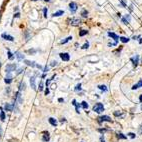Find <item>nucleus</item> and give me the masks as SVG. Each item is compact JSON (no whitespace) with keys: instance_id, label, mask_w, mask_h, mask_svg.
<instances>
[{"instance_id":"4468645a","label":"nucleus","mask_w":142,"mask_h":142,"mask_svg":"<svg viewBox=\"0 0 142 142\" xmlns=\"http://www.w3.org/2000/svg\"><path fill=\"white\" fill-rule=\"evenodd\" d=\"M24 63L28 65V66H31V67H35L36 66V63L34 61H29V60H24Z\"/></svg>"},{"instance_id":"4be33fe9","label":"nucleus","mask_w":142,"mask_h":142,"mask_svg":"<svg viewBox=\"0 0 142 142\" xmlns=\"http://www.w3.org/2000/svg\"><path fill=\"white\" fill-rule=\"evenodd\" d=\"M119 39H120L121 42H123V43H127L129 41V38H126V37H120Z\"/></svg>"},{"instance_id":"cd10ccee","label":"nucleus","mask_w":142,"mask_h":142,"mask_svg":"<svg viewBox=\"0 0 142 142\" xmlns=\"http://www.w3.org/2000/svg\"><path fill=\"white\" fill-rule=\"evenodd\" d=\"M87 33H88V31H87V30H81V31H80V33H79V35H80V36H84V35H86V34H87Z\"/></svg>"},{"instance_id":"a18cd8bd","label":"nucleus","mask_w":142,"mask_h":142,"mask_svg":"<svg viewBox=\"0 0 142 142\" xmlns=\"http://www.w3.org/2000/svg\"><path fill=\"white\" fill-rule=\"evenodd\" d=\"M45 94H46V95L49 94V89H48V88H46V90H45Z\"/></svg>"},{"instance_id":"58836bf2","label":"nucleus","mask_w":142,"mask_h":142,"mask_svg":"<svg viewBox=\"0 0 142 142\" xmlns=\"http://www.w3.org/2000/svg\"><path fill=\"white\" fill-rule=\"evenodd\" d=\"M120 114H121V113H120V112H118V111H116V112H114V115H115V116H119Z\"/></svg>"},{"instance_id":"e433bc0d","label":"nucleus","mask_w":142,"mask_h":142,"mask_svg":"<svg viewBox=\"0 0 142 142\" xmlns=\"http://www.w3.org/2000/svg\"><path fill=\"white\" fill-rule=\"evenodd\" d=\"M50 65H51V66H56L57 65V61H52Z\"/></svg>"},{"instance_id":"ea45409f","label":"nucleus","mask_w":142,"mask_h":142,"mask_svg":"<svg viewBox=\"0 0 142 142\" xmlns=\"http://www.w3.org/2000/svg\"><path fill=\"white\" fill-rule=\"evenodd\" d=\"M36 50H28V53H35Z\"/></svg>"},{"instance_id":"09e8293b","label":"nucleus","mask_w":142,"mask_h":142,"mask_svg":"<svg viewBox=\"0 0 142 142\" xmlns=\"http://www.w3.org/2000/svg\"><path fill=\"white\" fill-rule=\"evenodd\" d=\"M48 71V67H47V66H46V67L44 68V70H43V72H47Z\"/></svg>"},{"instance_id":"6e6552de","label":"nucleus","mask_w":142,"mask_h":142,"mask_svg":"<svg viewBox=\"0 0 142 142\" xmlns=\"http://www.w3.org/2000/svg\"><path fill=\"white\" fill-rule=\"evenodd\" d=\"M131 61L133 62V65H134L135 67H136L137 64H138V61H139V56H138V55H135L134 57H132V58H131Z\"/></svg>"},{"instance_id":"3c124183","label":"nucleus","mask_w":142,"mask_h":142,"mask_svg":"<svg viewBox=\"0 0 142 142\" xmlns=\"http://www.w3.org/2000/svg\"><path fill=\"white\" fill-rule=\"evenodd\" d=\"M100 142H105V141H104V138H103V137H101V138H100Z\"/></svg>"},{"instance_id":"0eeeda50","label":"nucleus","mask_w":142,"mask_h":142,"mask_svg":"<svg viewBox=\"0 0 142 142\" xmlns=\"http://www.w3.org/2000/svg\"><path fill=\"white\" fill-rule=\"evenodd\" d=\"M108 35H109L110 37H112L114 40H115V44L117 45V42H118V39H119V37L115 34V33H113V32H108Z\"/></svg>"},{"instance_id":"c85d7f7f","label":"nucleus","mask_w":142,"mask_h":142,"mask_svg":"<svg viewBox=\"0 0 142 142\" xmlns=\"http://www.w3.org/2000/svg\"><path fill=\"white\" fill-rule=\"evenodd\" d=\"M8 58H9L10 60H12L13 58H14V56H13V54L11 53V51H10V50H8Z\"/></svg>"},{"instance_id":"37998d69","label":"nucleus","mask_w":142,"mask_h":142,"mask_svg":"<svg viewBox=\"0 0 142 142\" xmlns=\"http://www.w3.org/2000/svg\"><path fill=\"white\" fill-rule=\"evenodd\" d=\"M14 17H17V18L20 17V13H16V14L14 15Z\"/></svg>"},{"instance_id":"a19ab883","label":"nucleus","mask_w":142,"mask_h":142,"mask_svg":"<svg viewBox=\"0 0 142 142\" xmlns=\"http://www.w3.org/2000/svg\"><path fill=\"white\" fill-rule=\"evenodd\" d=\"M125 18H126L128 21H130V19H131V18H130V15H126V16H125Z\"/></svg>"},{"instance_id":"dca6fc26","label":"nucleus","mask_w":142,"mask_h":142,"mask_svg":"<svg viewBox=\"0 0 142 142\" xmlns=\"http://www.w3.org/2000/svg\"><path fill=\"white\" fill-rule=\"evenodd\" d=\"M48 121H49V123H50V124H51V125H52V126H55V127L57 126V121H56V120H55L54 118H52V117H50V118L48 119Z\"/></svg>"},{"instance_id":"f704fd0d","label":"nucleus","mask_w":142,"mask_h":142,"mask_svg":"<svg viewBox=\"0 0 142 142\" xmlns=\"http://www.w3.org/2000/svg\"><path fill=\"white\" fill-rule=\"evenodd\" d=\"M39 90H43V83L42 82H40V84H39Z\"/></svg>"},{"instance_id":"6e6d98bb","label":"nucleus","mask_w":142,"mask_h":142,"mask_svg":"<svg viewBox=\"0 0 142 142\" xmlns=\"http://www.w3.org/2000/svg\"><path fill=\"white\" fill-rule=\"evenodd\" d=\"M1 110H2V108H1V107H0V112H1Z\"/></svg>"},{"instance_id":"bb28decb","label":"nucleus","mask_w":142,"mask_h":142,"mask_svg":"<svg viewBox=\"0 0 142 142\" xmlns=\"http://www.w3.org/2000/svg\"><path fill=\"white\" fill-rule=\"evenodd\" d=\"M81 15L83 16V17H87V16H88V12H87L85 9H83L82 12H81Z\"/></svg>"},{"instance_id":"1a4fd4ad","label":"nucleus","mask_w":142,"mask_h":142,"mask_svg":"<svg viewBox=\"0 0 142 142\" xmlns=\"http://www.w3.org/2000/svg\"><path fill=\"white\" fill-rule=\"evenodd\" d=\"M2 38H4L5 40H8V41H13L14 40L13 36L8 35V34H6V33H3V34H2Z\"/></svg>"},{"instance_id":"c9c22d12","label":"nucleus","mask_w":142,"mask_h":142,"mask_svg":"<svg viewBox=\"0 0 142 142\" xmlns=\"http://www.w3.org/2000/svg\"><path fill=\"white\" fill-rule=\"evenodd\" d=\"M43 12H44V17H47V8H44Z\"/></svg>"},{"instance_id":"4d7b16f0","label":"nucleus","mask_w":142,"mask_h":142,"mask_svg":"<svg viewBox=\"0 0 142 142\" xmlns=\"http://www.w3.org/2000/svg\"><path fill=\"white\" fill-rule=\"evenodd\" d=\"M31 1H37V0H31Z\"/></svg>"},{"instance_id":"bf43d9fd","label":"nucleus","mask_w":142,"mask_h":142,"mask_svg":"<svg viewBox=\"0 0 142 142\" xmlns=\"http://www.w3.org/2000/svg\"><path fill=\"white\" fill-rule=\"evenodd\" d=\"M141 109H142V104H141Z\"/></svg>"},{"instance_id":"79ce46f5","label":"nucleus","mask_w":142,"mask_h":142,"mask_svg":"<svg viewBox=\"0 0 142 142\" xmlns=\"http://www.w3.org/2000/svg\"><path fill=\"white\" fill-rule=\"evenodd\" d=\"M98 131H99V132H101V133H104V132L106 131V129H99Z\"/></svg>"},{"instance_id":"7ed1b4c3","label":"nucleus","mask_w":142,"mask_h":142,"mask_svg":"<svg viewBox=\"0 0 142 142\" xmlns=\"http://www.w3.org/2000/svg\"><path fill=\"white\" fill-rule=\"evenodd\" d=\"M16 68V64H7L5 67V71L6 73H11L12 71H14Z\"/></svg>"},{"instance_id":"864d4df0","label":"nucleus","mask_w":142,"mask_h":142,"mask_svg":"<svg viewBox=\"0 0 142 142\" xmlns=\"http://www.w3.org/2000/svg\"><path fill=\"white\" fill-rule=\"evenodd\" d=\"M139 100H140V102H142V95H140V97H139Z\"/></svg>"},{"instance_id":"72a5a7b5","label":"nucleus","mask_w":142,"mask_h":142,"mask_svg":"<svg viewBox=\"0 0 142 142\" xmlns=\"http://www.w3.org/2000/svg\"><path fill=\"white\" fill-rule=\"evenodd\" d=\"M120 3H121V5H122L123 7H126V3H125L124 0H120Z\"/></svg>"},{"instance_id":"6ab92c4d","label":"nucleus","mask_w":142,"mask_h":142,"mask_svg":"<svg viewBox=\"0 0 142 142\" xmlns=\"http://www.w3.org/2000/svg\"><path fill=\"white\" fill-rule=\"evenodd\" d=\"M42 140H43L44 142H48V141L50 140V136H49V134H48V133H45V135H43V137H42Z\"/></svg>"},{"instance_id":"423d86ee","label":"nucleus","mask_w":142,"mask_h":142,"mask_svg":"<svg viewBox=\"0 0 142 142\" xmlns=\"http://www.w3.org/2000/svg\"><path fill=\"white\" fill-rule=\"evenodd\" d=\"M77 8H78V6H77V4L75 3V2H71V3L69 4V9H70V11H71L72 13H74L75 11H76Z\"/></svg>"},{"instance_id":"b1692460","label":"nucleus","mask_w":142,"mask_h":142,"mask_svg":"<svg viewBox=\"0 0 142 142\" xmlns=\"http://www.w3.org/2000/svg\"><path fill=\"white\" fill-rule=\"evenodd\" d=\"M98 88H99L100 90L104 91V92H106V91H107V87H106L105 85H99V86H98Z\"/></svg>"},{"instance_id":"c03bdc74","label":"nucleus","mask_w":142,"mask_h":142,"mask_svg":"<svg viewBox=\"0 0 142 142\" xmlns=\"http://www.w3.org/2000/svg\"><path fill=\"white\" fill-rule=\"evenodd\" d=\"M36 67H37L38 69H41V68H42V66H41V65H39V64H36Z\"/></svg>"},{"instance_id":"ddd939ff","label":"nucleus","mask_w":142,"mask_h":142,"mask_svg":"<svg viewBox=\"0 0 142 142\" xmlns=\"http://www.w3.org/2000/svg\"><path fill=\"white\" fill-rule=\"evenodd\" d=\"M140 87H142V79H140V80L138 81L137 84H135V85L132 86V90H136V89H138V88H140Z\"/></svg>"},{"instance_id":"9b49d317","label":"nucleus","mask_w":142,"mask_h":142,"mask_svg":"<svg viewBox=\"0 0 142 142\" xmlns=\"http://www.w3.org/2000/svg\"><path fill=\"white\" fill-rule=\"evenodd\" d=\"M5 83H7V84H10V83L12 82V76H11V74L10 73H8V75L6 76V78L4 79Z\"/></svg>"},{"instance_id":"393cba45","label":"nucleus","mask_w":142,"mask_h":142,"mask_svg":"<svg viewBox=\"0 0 142 142\" xmlns=\"http://www.w3.org/2000/svg\"><path fill=\"white\" fill-rule=\"evenodd\" d=\"M0 118H1L2 121L5 120V113H4V111H2V110H1V112H0Z\"/></svg>"},{"instance_id":"f8f14e48","label":"nucleus","mask_w":142,"mask_h":142,"mask_svg":"<svg viewBox=\"0 0 142 142\" xmlns=\"http://www.w3.org/2000/svg\"><path fill=\"white\" fill-rule=\"evenodd\" d=\"M30 85L33 90H36V85H35V77H31L30 78Z\"/></svg>"},{"instance_id":"a878e982","label":"nucleus","mask_w":142,"mask_h":142,"mask_svg":"<svg viewBox=\"0 0 142 142\" xmlns=\"http://www.w3.org/2000/svg\"><path fill=\"white\" fill-rule=\"evenodd\" d=\"M81 106L84 108V109H87V108H88V103H87L86 101H83V102L81 103Z\"/></svg>"},{"instance_id":"39448f33","label":"nucleus","mask_w":142,"mask_h":142,"mask_svg":"<svg viewBox=\"0 0 142 142\" xmlns=\"http://www.w3.org/2000/svg\"><path fill=\"white\" fill-rule=\"evenodd\" d=\"M80 23H81V20L78 18H72L70 20V24L73 25V26H78V25H80Z\"/></svg>"},{"instance_id":"c756f323","label":"nucleus","mask_w":142,"mask_h":142,"mask_svg":"<svg viewBox=\"0 0 142 142\" xmlns=\"http://www.w3.org/2000/svg\"><path fill=\"white\" fill-rule=\"evenodd\" d=\"M80 91L81 90V84H80V83H79V84L78 85H76V87H75V91Z\"/></svg>"},{"instance_id":"8fccbe9b","label":"nucleus","mask_w":142,"mask_h":142,"mask_svg":"<svg viewBox=\"0 0 142 142\" xmlns=\"http://www.w3.org/2000/svg\"><path fill=\"white\" fill-rule=\"evenodd\" d=\"M72 104H73V105H76V100H75V99L72 101Z\"/></svg>"},{"instance_id":"aec40b11","label":"nucleus","mask_w":142,"mask_h":142,"mask_svg":"<svg viewBox=\"0 0 142 142\" xmlns=\"http://www.w3.org/2000/svg\"><path fill=\"white\" fill-rule=\"evenodd\" d=\"M25 88H26V84H25V82H21L19 84V90L22 91V90H25Z\"/></svg>"},{"instance_id":"f03ea898","label":"nucleus","mask_w":142,"mask_h":142,"mask_svg":"<svg viewBox=\"0 0 142 142\" xmlns=\"http://www.w3.org/2000/svg\"><path fill=\"white\" fill-rule=\"evenodd\" d=\"M97 119H98V122H99V123H102V122H111V121H112L111 118L109 117V116H107V115L99 116Z\"/></svg>"},{"instance_id":"49530a36","label":"nucleus","mask_w":142,"mask_h":142,"mask_svg":"<svg viewBox=\"0 0 142 142\" xmlns=\"http://www.w3.org/2000/svg\"><path fill=\"white\" fill-rule=\"evenodd\" d=\"M139 133L142 135V126H140V128H139Z\"/></svg>"},{"instance_id":"4c0bfd02","label":"nucleus","mask_w":142,"mask_h":142,"mask_svg":"<svg viewBox=\"0 0 142 142\" xmlns=\"http://www.w3.org/2000/svg\"><path fill=\"white\" fill-rule=\"evenodd\" d=\"M22 71H23V69H22V68H19V69L17 70V72H16V74H20Z\"/></svg>"},{"instance_id":"13d9d810","label":"nucleus","mask_w":142,"mask_h":142,"mask_svg":"<svg viewBox=\"0 0 142 142\" xmlns=\"http://www.w3.org/2000/svg\"><path fill=\"white\" fill-rule=\"evenodd\" d=\"M45 1H48V2H49V1H50V0H45Z\"/></svg>"},{"instance_id":"052dcab7","label":"nucleus","mask_w":142,"mask_h":142,"mask_svg":"<svg viewBox=\"0 0 142 142\" xmlns=\"http://www.w3.org/2000/svg\"><path fill=\"white\" fill-rule=\"evenodd\" d=\"M0 66H1V63H0Z\"/></svg>"},{"instance_id":"9d476101","label":"nucleus","mask_w":142,"mask_h":142,"mask_svg":"<svg viewBox=\"0 0 142 142\" xmlns=\"http://www.w3.org/2000/svg\"><path fill=\"white\" fill-rule=\"evenodd\" d=\"M13 108H14V106L11 105V104H9V103H6V104L4 105V109H5L6 111H12Z\"/></svg>"},{"instance_id":"473e14b6","label":"nucleus","mask_w":142,"mask_h":142,"mask_svg":"<svg viewBox=\"0 0 142 142\" xmlns=\"http://www.w3.org/2000/svg\"><path fill=\"white\" fill-rule=\"evenodd\" d=\"M122 22H123L124 24H128V23H129V21H128L126 18H122Z\"/></svg>"},{"instance_id":"5701e85b","label":"nucleus","mask_w":142,"mask_h":142,"mask_svg":"<svg viewBox=\"0 0 142 142\" xmlns=\"http://www.w3.org/2000/svg\"><path fill=\"white\" fill-rule=\"evenodd\" d=\"M117 137L120 138V139H126L127 136H125L124 134H122V133H117Z\"/></svg>"},{"instance_id":"2eb2a0df","label":"nucleus","mask_w":142,"mask_h":142,"mask_svg":"<svg viewBox=\"0 0 142 142\" xmlns=\"http://www.w3.org/2000/svg\"><path fill=\"white\" fill-rule=\"evenodd\" d=\"M15 57L17 58V59H18L19 61L24 59V55H23V54H21L20 52H16V53H15Z\"/></svg>"},{"instance_id":"f257e3e1","label":"nucleus","mask_w":142,"mask_h":142,"mask_svg":"<svg viewBox=\"0 0 142 142\" xmlns=\"http://www.w3.org/2000/svg\"><path fill=\"white\" fill-rule=\"evenodd\" d=\"M93 111H95L96 113H101L104 111V106L102 103H96L93 106Z\"/></svg>"},{"instance_id":"de8ad7c7","label":"nucleus","mask_w":142,"mask_h":142,"mask_svg":"<svg viewBox=\"0 0 142 142\" xmlns=\"http://www.w3.org/2000/svg\"><path fill=\"white\" fill-rule=\"evenodd\" d=\"M58 101H59V102H64V99H62V98H59V99H58Z\"/></svg>"},{"instance_id":"f3484780","label":"nucleus","mask_w":142,"mask_h":142,"mask_svg":"<svg viewBox=\"0 0 142 142\" xmlns=\"http://www.w3.org/2000/svg\"><path fill=\"white\" fill-rule=\"evenodd\" d=\"M15 99H17L19 103H22V102H23V99H22V97H21V94H20V92H17V93H16Z\"/></svg>"},{"instance_id":"2f4dec72","label":"nucleus","mask_w":142,"mask_h":142,"mask_svg":"<svg viewBox=\"0 0 142 142\" xmlns=\"http://www.w3.org/2000/svg\"><path fill=\"white\" fill-rule=\"evenodd\" d=\"M128 135H129V137L130 138H135V134H134V133H132V132H130V133H128Z\"/></svg>"},{"instance_id":"20e7f679","label":"nucleus","mask_w":142,"mask_h":142,"mask_svg":"<svg viewBox=\"0 0 142 142\" xmlns=\"http://www.w3.org/2000/svg\"><path fill=\"white\" fill-rule=\"evenodd\" d=\"M60 58L63 61H69L70 60V55L68 53H60Z\"/></svg>"},{"instance_id":"412c9836","label":"nucleus","mask_w":142,"mask_h":142,"mask_svg":"<svg viewBox=\"0 0 142 142\" xmlns=\"http://www.w3.org/2000/svg\"><path fill=\"white\" fill-rule=\"evenodd\" d=\"M71 39H72V37H71V36H69V37H67V38H66L65 40H62V41H60V43H61V44H65V43H67L68 41H70Z\"/></svg>"},{"instance_id":"603ef678","label":"nucleus","mask_w":142,"mask_h":142,"mask_svg":"<svg viewBox=\"0 0 142 142\" xmlns=\"http://www.w3.org/2000/svg\"><path fill=\"white\" fill-rule=\"evenodd\" d=\"M0 136H2V129H1V127H0Z\"/></svg>"},{"instance_id":"a211bd4d","label":"nucleus","mask_w":142,"mask_h":142,"mask_svg":"<svg viewBox=\"0 0 142 142\" xmlns=\"http://www.w3.org/2000/svg\"><path fill=\"white\" fill-rule=\"evenodd\" d=\"M63 13H64V11H62V10H59V11H57V12H55V13H53V17H58V16H61V15H63Z\"/></svg>"},{"instance_id":"7c9ffc66","label":"nucleus","mask_w":142,"mask_h":142,"mask_svg":"<svg viewBox=\"0 0 142 142\" xmlns=\"http://www.w3.org/2000/svg\"><path fill=\"white\" fill-rule=\"evenodd\" d=\"M88 47H89V43H88V42H87V43H85V44H84V45H83V46H82V47H81V48H82V49H87V48H88Z\"/></svg>"},{"instance_id":"5fc2aeb1","label":"nucleus","mask_w":142,"mask_h":142,"mask_svg":"<svg viewBox=\"0 0 142 142\" xmlns=\"http://www.w3.org/2000/svg\"><path fill=\"white\" fill-rule=\"evenodd\" d=\"M139 43H142V38H140V40H139Z\"/></svg>"}]
</instances>
